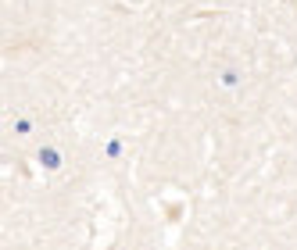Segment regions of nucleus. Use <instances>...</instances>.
Returning <instances> with one entry per match:
<instances>
[{
    "mask_svg": "<svg viewBox=\"0 0 297 250\" xmlns=\"http://www.w3.org/2000/svg\"><path fill=\"white\" fill-rule=\"evenodd\" d=\"M40 161H43L47 168H57V165H61V157H57L54 150H43V154H40Z\"/></svg>",
    "mask_w": 297,
    "mask_h": 250,
    "instance_id": "1",
    "label": "nucleus"
}]
</instances>
